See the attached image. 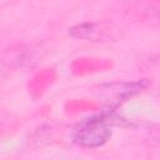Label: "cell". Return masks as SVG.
<instances>
[{"label": "cell", "instance_id": "cell-1", "mask_svg": "<svg viewBox=\"0 0 160 160\" xmlns=\"http://www.w3.org/2000/svg\"><path fill=\"white\" fill-rule=\"evenodd\" d=\"M111 125L112 120L105 115L86 119L76 128L74 141L89 149L102 146L111 138Z\"/></svg>", "mask_w": 160, "mask_h": 160}, {"label": "cell", "instance_id": "cell-3", "mask_svg": "<svg viewBox=\"0 0 160 160\" xmlns=\"http://www.w3.org/2000/svg\"><path fill=\"white\" fill-rule=\"evenodd\" d=\"M148 86V81L140 80L134 82H121V84H111L101 88L100 94L105 96V99L110 102H119L132 95L140 92L142 89Z\"/></svg>", "mask_w": 160, "mask_h": 160}, {"label": "cell", "instance_id": "cell-2", "mask_svg": "<svg viewBox=\"0 0 160 160\" xmlns=\"http://www.w3.org/2000/svg\"><path fill=\"white\" fill-rule=\"evenodd\" d=\"M69 35L86 41H116L121 38V31L108 21H86L71 26Z\"/></svg>", "mask_w": 160, "mask_h": 160}]
</instances>
